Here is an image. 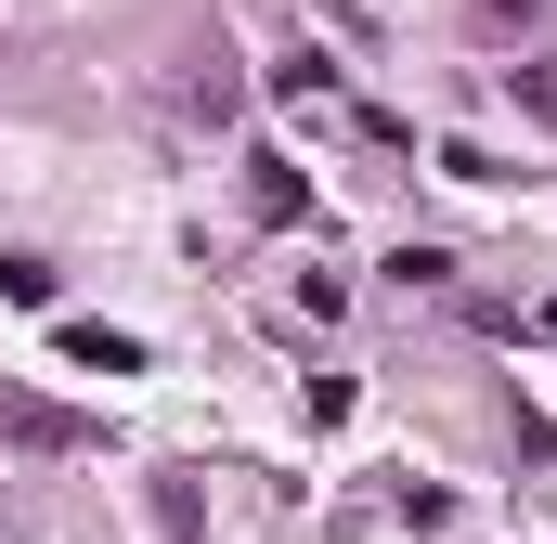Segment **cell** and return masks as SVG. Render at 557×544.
<instances>
[{"label": "cell", "mask_w": 557, "mask_h": 544, "mask_svg": "<svg viewBox=\"0 0 557 544\" xmlns=\"http://www.w3.org/2000/svg\"><path fill=\"white\" fill-rule=\"evenodd\" d=\"M506 13H532V0H506Z\"/></svg>", "instance_id": "1"}]
</instances>
